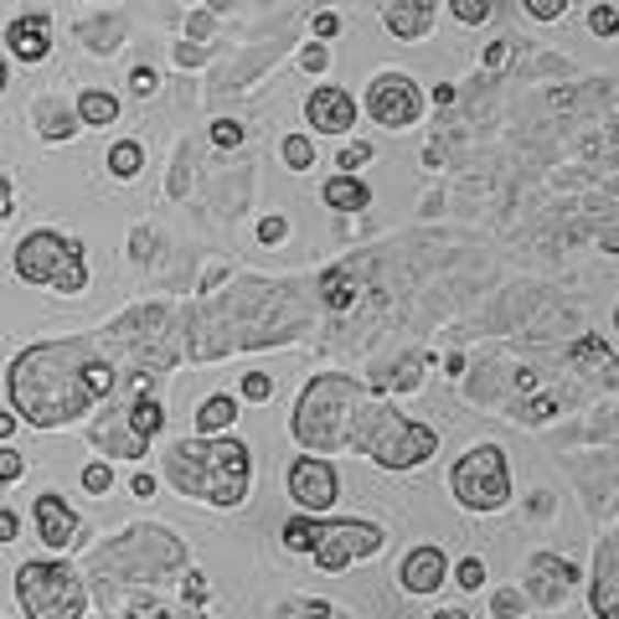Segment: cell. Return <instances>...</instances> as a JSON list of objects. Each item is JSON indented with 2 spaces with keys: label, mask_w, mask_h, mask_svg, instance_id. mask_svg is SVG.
<instances>
[{
  "label": "cell",
  "mask_w": 619,
  "mask_h": 619,
  "mask_svg": "<svg viewBox=\"0 0 619 619\" xmlns=\"http://www.w3.org/2000/svg\"><path fill=\"white\" fill-rule=\"evenodd\" d=\"M557 408V398H542V402H527V408H521V423H542L548 419V413H553Z\"/></svg>",
  "instance_id": "47"
},
{
  "label": "cell",
  "mask_w": 619,
  "mask_h": 619,
  "mask_svg": "<svg viewBox=\"0 0 619 619\" xmlns=\"http://www.w3.org/2000/svg\"><path fill=\"white\" fill-rule=\"evenodd\" d=\"M155 486H161V480H155L151 469H134V475H130V490H134V496H140V501H151V496H155Z\"/></svg>",
  "instance_id": "44"
},
{
  "label": "cell",
  "mask_w": 619,
  "mask_h": 619,
  "mask_svg": "<svg viewBox=\"0 0 619 619\" xmlns=\"http://www.w3.org/2000/svg\"><path fill=\"white\" fill-rule=\"evenodd\" d=\"M109 486H114V469L103 465V460H93V465L84 469V490H88V496H103Z\"/></svg>",
  "instance_id": "35"
},
{
  "label": "cell",
  "mask_w": 619,
  "mask_h": 619,
  "mask_svg": "<svg viewBox=\"0 0 619 619\" xmlns=\"http://www.w3.org/2000/svg\"><path fill=\"white\" fill-rule=\"evenodd\" d=\"M521 609H527V594H517V588H501V594L490 599V615L496 619H521Z\"/></svg>",
  "instance_id": "32"
},
{
  "label": "cell",
  "mask_w": 619,
  "mask_h": 619,
  "mask_svg": "<svg viewBox=\"0 0 619 619\" xmlns=\"http://www.w3.org/2000/svg\"><path fill=\"white\" fill-rule=\"evenodd\" d=\"M320 197H325V207L331 212H367V181H356V176H331V181L320 186Z\"/></svg>",
  "instance_id": "21"
},
{
  "label": "cell",
  "mask_w": 619,
  "mask_h": 619,
  "mask_svg": "<svg viewBox=\"0 0 619 619\" xmlns=\"http://www.w3.org/2000/svg\"><path fill=\"white\" fill-rule=\"evenodd\" d=\"M383 527H372V521H320V537H316V563L325 573H341L362 563V557H377L383 553Z\"/></svg>",
  "instance_id": "8"
},
{
  "label": "cell",
  "mask_w": 619,
  "mask_h": 619,
  "mask_svg": "<svg viewBox=\"0 0 619 619\" xmlns=\"http://www.w3.org/2000/svg\"><path fill=\"white\" fill-rule=\"evenodd\" d=\"M16 413H11V408H0V439H11V434H16Z\"/></svg>",
  "instance_id": "50"
},
{
  "label": "cell",
  "mask_w": 619,
  "mask_h": 619,
  "mask_svg": "<svg viewBox=\"0 0 619 619\" xmlns=\"http://www.w3.org/2000/svg\"><path fill=\"white\" fill-rule=\"evenodd\" d=\"M16 604L26 619H84L88 615V588L67 563H21L16 568Z\"/></svg>",
  "instance_id": "6"
},
{
  "label": "cell",
  "mask_w": 619,
  "mask_h": 619,
  "mask_svg": "<svg viewBox=\"0 0 619 619\" xmlns=\"http://www.w3.org/2000/svg\"><path fill=\"white\" fill-rule=\"evenodd\" d=\"M130 88L140 93V99H151L155 88H161V73H155V67H134V73H130Z\"/></svg>",
  "instance_id": "41"
},
{
  "label": "cell",
  "mask_w": 619,
  "mask_h": 619,
  "mask_svg": "<svg viewBox=\"0 0 619 619\" xmlns=\"http://www.w3.org/2000/svg\"><path fill=\"white\" fill-rule=\"evenodd\" d=\"M0 93H5V63H0Z\"/></svg>",
  "instance_id": "55"
},
{
  "label": "cell",
  "mask_w": 619,
  "mask_h": 619,
  "mask_svg": "<svg viewBox=\"0 0 619 619\" xmlns=\"http://www.w3.org/2000/svg\"><path fill=\"white\" fill-rule=\"evenodd\" d=\"M434 103H454V84H439L434 88Z\"/></svg>",
  "instance_id": "53"
},
{
  "label": "cell",
  "mask_w": 619,
  "mask_h": 619,
  "mask_svg": "<svg viewBox=\"0 0 619 619\" xmlns=\"http://www.w3.org/2000/svg\"><path fill=\"white\" fill-rule=\"evenodd\" d=\"M212 145H218V151H237V145H243V124H237V119H218V124H212Z\"/></svg>",
  "instance_id": "34"
},
{
  "label": "cell",
  "mask_w": 619,
  "mask_h": 619,
  "mask_svg": "<svg viewBox=\"0 0 619 619\" xmlns=\"http://www.w3.org/2000/svg\"><path fill=\"white\" fill-rule=\"evenodd\" d=\"M454 501L469 506V511H501L511 501V465L496 444H469L460 460H454Z\"/></svg>",
  "instance_id": "7"
},
{
  "label": "cell",
  "mask_w": 619,
  "mask_h": 619,
  "mask_svg": "<svg viewBox=\"0 0 619 619\" xmlns=\"http://www.w3.org/2000/svg\"><path fill=\"white\" fill-rule=\"evenodd\" d=\"M233 423H237V398H228V393H212L197 408V439H228Z\"/></svg>",
  "instance_id": "18"
},
{
  "label": "cell",
  "mask_w": 619,
  "mask_h": 619,
  "mask_svg": "<svg viewBox=\"0 0 619 619\" xmlns=\"http://www.w3.org/2000/svg\"><path fill=\"white\" fill-rule=\"evenodd\" d=\"M134 429V434L145 439V444H151L155 434H161V429H166V408H161V398H155V393H134V402H130V419H124Z\"/></svg>",
  "instance_id": "22"
},
{
  "label": "cell",
  "mask_w": 619,
  "mask_h": 619,
  "mask_svg": "<svg viewBox=\"0 0 619 619\" xmlns=\"http://www.w3.org/2000/svg\"><path fill=\"white\" fill-rule=\"evenodd\" d=\"M563 11H568L563 0H527V16L532 21H563Z\"/></svg>",
  "instance_id": "40"
},
{
  "label": "cell",
  "mask_w": 619,
  "mask_h": 619,
  "mask_svg": "<svg viewBox=\"0 0 619 619\" xmlns=\"http://www.w3.org/2000/svg\"><path fill=\"white\" fill-rule=\"evenodd\" d=\"M588 32H594V36H615L619 32V11H615V5H594V11H588Z\"/></svg>",
  "instance_id": "36"
},
{
  "label": "cell",
  "mask_w": 619,
  "mask_h": 619,
  "mask_svg": "<svg viewBox=\"0 0 619 619\" xmlns=\"http://www.w3.org/2000/svg\"><path fill=\"white\" fill-rule=\"evenodd\" d=\"M5 47L16 52L21 63H42L52 52V16L47 11H32V16H21L5 26Z\"/></svg>",
  "instance_id": "14"
},
{
  "label": "cell",
  "mask_w": 619,
  "mask_h": 619,
  "mask_svg": "<svg viewBox=\"0 0 619 619\" xmlns=\"http://www.w3.org/2000/svg\"><path fill=\"white\" fill-rule=\"evenodd\" d=\"M434 619H469V615H465V609H439Z\"/></svg>",
  "instance_id": "54"
},
{
  "label": "cell",
  "mask_w": 619,
  "mask_h": 619,
  "mask_svg": "<svg viewBox=\"0 0 619 619\" xmlns=\"http://www.w3.org/2000/svg\"><path fill=\"white\" fill-rule=\"evenodd\" d=\"M285 233H289L285 218H264V222H258V237H264V243H279Z\"/></svg>",
  "instance_id": "48"
},
{
  "label": "cell",
  "mask_w": 619,
  "mask_h": 619,
  "mask_svg": "<svg viewBox=\"0 0 619 619\" xmlns=\"http://www.w3.org/2000/svg\"><path fill=\"white\" fill-rule=\"evenodd\" d=\"M532 584H537V604H563V594H568V584H578V568H573L568 557H553V553H542L532 563Z\"/></svg>",
  "instance_id": "15"
},
{
  "label": "cell",
  "mask_w": 619,
  "mask_h": 619,
  "mask_svg": "<svg viewBox=\"0 0 619 619\" xmlns=\"http://www.w3.org/2000/svg\"><path fill=\"white\" fill-rule=\"evenodd\" d=\"M300 67H305V73H325V67H331V52H325V47L316 42V47H305V52H300Z\"/></svg>",
  "instance_id": "43"
},
{
  "label": "cell",
  "mask_w": 619,
  "mask_h": 619,
  "mask_svg": "<svg viewBox=\"0 0 619 619\" xmlns=\"http://www.w3.org/2000/svg\"><path fill=\"white\" fill-rule=\"evenodd\" d=\"M444 578H450V557H444L439 542L413 548V553L402 557V568H398V584L408 588V594H434V588H444Z\"/></svg>",
  "instance_id": "13"
},
{
  "label": "cell",
  "mask_w": 619,
  "mask_h": 619,
  "mask_svg": "<svg viewBox=\"0 0 619 619\" xmlns=\"http://www.w3.org/2000/svg\"><path fill=\"white\" fill-rule=\"evenodd\" d=\"M372 161V145L367 140H352V145H341V170L352 176V170H362Z\"/></svg>",
  "instance_id": "39"
},
{
  "label": "cell",
  "mask_w": 619,
  "mask_h": 619,
  "mask_svg": "<svg viewBox=\"0 0 619 619\" xmlns=\"http://www.w3.org/2000/svg\"><path fill=\"white\" fill-rule=\"evenodd\" d=\"M237 398H243V402H268V398H274V377H268V372H248V377H243V387H237Z\"/></svg>",
  "instance_id": "31"
},
{
  "label": "cell",
  "mask_w": 619,
  "mask_h": 619,
  "mask_svg": "<svg viewBox=\"0 0 619 619\" xmlns=\"http://www.w3.org/2000/svg\"><path fill=\"white\" fill-rule=\"evenodd\" d=\"M615 331H619V310H615Z\"/></svg>",
  "instance_id": "56"
},
{
  "label": "cell",
  "mask_w": 619,
  "mask_h": 619,
  "mask_svg": "<svg viewBox=\"0 0 619 619\" xmlns=\"http://www.w3.org/2000/svg\"><path fill=\"white\" fill-rule=\"evenodd\" d=\"M99 444H103V454H124V460H140L145 454V439L134 434H99Z\"/></svg>",
  "instance_id": "30"
},
{
  "label": "cell",
  "mask_w": 619,
  "mask_h": 619,
  "mask_svg": "<svg viewBox=\"0 0 619 619\" xmlns=\"http://www.w3.org/2000/svg\"><path fill=\"white\" fill-rule=\"evenodd\" d=\"M16 279L21 285H47L57 295H84L88 289L84 243L52 233V228H36V233L21 237L16 248Z\"/></svg>",
  "instance_id": "5"
},
{
  "label": "cell",
  "mask_w": 619,
  "mask_h": 619,
  "mask_svg": "<svg viewBox=\"0 0 619 619\" xmlns=\"http://www.w3.org/2000/svg\"><path fill=\"white\" fill-rule=\"evenodd\" d=\"M279 537H285V548H289V553H316V537H320V521L316 517H305V511H300V517H289L285 521V532H279Z\"/></svg>",
  "instance_id": "25"
},
{
  "label": "cell",
  "mask_w": 619,
  "mask_h": 619,
  "mask_svg": "<svg viewBox=\"0 0 619 619\" xmlns=\"http://www.w3.org/2000/svg\"><path fill=\"white\" fill-rule=\"evenodd\" d=\"M367 419V387L356 377H341V372H325V377H310L305 393L295 398V419H289V434L300 439V450L335 454L356 444V429Z\"/></svg>",
  "instance_id": "3"
},
{
  "label": "cell",
  "mask_w": 619,
  "mask_h": 619,
  "mask_svg": "<svg viewBox=\"0 0 619 619\" xmlns=\"http://www.w3.org/2000/svg\"><path fill=\"white\" fill-rule=\"evenodd\" d=\"M36 124H42V140H47V145H63V140H73V134L84 130L78 109H63L57 99H42V103H36Z\"/></svg>",
  "instance_id": "19"
},
{
  "label": "cell",
  "mask_w": 619,
  "mask_h": 619,
  "mask_svg": "<svg viewBox=\"0 0 619 619\" xmlns=\"http://www.w3.org/2000/svg\"><path fill=\"white\" fill-rule=\"evenodd\" d=\"M279 619H346V615L325 599H289V604H279Z\"/></svg>",
  "instance_id": "27"
},
{
  "label": "cell",
  "mask_w": 619,
  "mask_h": 619,
  "mask_svg": "<svg viewBox=\"0 0 619 619\" xmlns=\"http://www.w3.org/2000/svg\"><path fill=\"white\" fill-rule=\"evenodd\" d=\"M506 63H511V42H490V47H486V67H490V73H501Z\"/></svg>",
  "instance_id": "46"
},
{
  "label": "cell",
  "mask_w": 619,
  "mask_h": 619,
  "mask_svg": "<svg viewBox=\"0 0 619 619\" xmlns=\"http://www.w3.org/2000/svg\"><path fill=\"white\" fill-rule=\"evenodd\" d=\"M279 155H285V166H289V170H310V166H316V145H310L305 134H285Z\"/></svg>",
  "instance_id": "28"
},
{
  "label": "cell",
  "mask_w": 619,
  "mask_h": 619,
  "mask_svg": "<svg viewBox=\"0 0 619 619\" xmlns=\"http://www.w3.org/2000/svg\"><path fill=\"white\" fill-rule=\"evenodd\" d=\"M573 367H584L588 377H599L604 387H619V356L604 346L599 335H578V341H573Z\"/></svg>",
  "instance_id": "17"
},
{
  "label": "cell",
  "mask_w": 619,
  "mask_h": 619,
  "mask_svg": "<svg viewBox=\"0 0 619 619\" xmlns=\"http://www.w3.org/2000/svg\"><path fill=\"white\" fill-rule=\"evenodd\" d=\"M78 119H84L88 130H103V124L119 119V99L109 88H84V93H78Z\"/></svg>",
  "instance_id": "23"
},
{
  "label": "cell",
  "mask_w": 619,
  "mask_h": 619,
  "mask_svg": "<svg viewBox=\"0 0 619 619\" xmlns=\"http://www.w3.org/2000/svg\"><path fill=\"white\" fill-rule=\"evenodd\" d=\"M305 119H310V130L320 134H346L356 130V99L346 93V88H310V99H305Z\"/></svg>",
  "instance_id": "12"
},
{
  "label": "cell",
  "mask_w": 619,
  "mask_h": 619,
  "mask_svg": "<svg viewBox=\"0 0 619 619\" xmlns=\"http://www.w3.org/2000/svg\"><path fill=\"white\" fill-rule=\"evenodd\" d=\"M454 584L475 594V588L486 584V563H480V557H460V568H454Z\"/></svg>",
  "instance_id": "33"
},
{
  "label": "cell",
  "mask_w": 619,
  "mask_h": 619,
  "mask_svg": "<svg viewBox=\"0 0 619 619\" xmlns=\"http://www.w3.org/2000/svg\"><path fill=\"white\" fill-rule=\"evenodd\" d=\"M285 486H289V501L300 506L305 517H320V511H331L335 496H341V480H335V465L331 460H295L285 475Z\"/></svg>",
  "instance_id": "10"
},
{
  "label": "cell",
  "mask_w": 619,
  "mask_h": 619,
  "mask_svg": "<svg viewBox=\"0 0 619 619\" xmlns=\"http://www.w3.org/2000/svg\"><path fill=\"white\" fill-rule=\"evenodd\" d=\"M454 21L460 26H480V21H490V5L486 0H454Z\"/></svg>",
  "instance_id": "37"
},
{
  "label": "cell",
  "mask_w": 619,
  "mask_h": 619,
  "mask_svg": "<svg viewBox=\"0 0 619 619\" xmlns=\"http://www.w3.org/2000/svg\"><path fill=\"white\" fill-rule=\"evenodd\" d=\"M145 170V145L140 140H119L114 151H109V176L114 181H134Z\"/></svg>",
  "instance_id": "24"
},
{
  "label": "cell",
  "mask_w": 619,
  "mask_h": 619,
  "mask_svg": "<svg viewBox=\"0 0 619 619\" xmlns=\"http://www.w3.org/2000/svg\"><path fill=\"white\" fill-rule=\"evenodd\" d=\"M367 109L383 130H413L423 119V93L408 73H377L367 88Z\"/></svg>",
  "instance_id": "9"
},
{
  "label": "cell",
  "mask_w": 619,
  "mask_h": 619,
  "mask_svg": "<svg viewBox=\"0 0 619 619\" xmlns=\"http://www.w3.org/2000/svg\"><path fill=\"white\" fill-rule=\"evenodd\" d=\"M11 218V181H5V176H0V222Z\"/></svg>",
  "instance_id": "52"
},
{
  "label": "cell",
  "mask_w": 619,
  "mask_h": 619,
  "mask_svg": "<svg viewBox=\"0 0 619 619\" xmlns=\"http://www.w3.org/2000/svg\"><path fill=\"white\" fill-rule=\"evenodd\" d=\"M166 480L191 501L207 506H243L248 501V480H253V454L243 439H181L166 450Z\"/></svg>",
  "instance_id": "2"
},
{
  "label": "cell",
  "mask_w": 619,
  "mask_h": 619,
  "mask_svg": "<svg viewBox=\"0 0 619 619\" xmlns=\"http://www.w3.org/2000/svg\"><path fill=\"white\" fill-rule=\"evenodd\" d=\"M119 619H201L197 609H170V604H161L155 594H145V599H130L124 604V615Z\"/></svg>",
  "instance_id": "26"
},
{
  "label": "cell",
  "mask_w": 619,
  "mask_h": 619,
  "mask_svg": "<svg viewBox=\"0 0 619 619\" xmlns=\"http://www.w3.org/2000/svg\"><path fill=\"white\" fill-rule=\"evenodd\" d=\"M320 305H325V310H335V316H341V310H352L356 305V279H352V264H335V268H325V274H320Z\"/></svg>",
  "instance_id": "20"
},
{
  "label": "cell",
  "mask_w": 619,
  "mask_h": 619,
  "mask_svg": "<svg viewBox=\"0 0 619 619\" xmlns=\"http://www.w3.org/2000/svg\"><path fill=\"white\" fill-rule=\"evenodd\" d=\"M599 243H604V248H609V253H619V222H609V228H604V233H599Z\"/></svg>",
  "instance_id": "51"
},
{
  "label": "cell",
  "mask_w": 619,
  "mask_h": 619,
  "mask_svg": "<svg viewBox=\"0 0 619 619\" xmlns=\"http://www.w3.org/2000/svg\"><path fill=\"white\" fill-rule=\"evenodd\" d=\"M32 517H36V532H42V548H52V553L78 548V537H84V517H78L57 490H42V496H36Z\"/></svg>",
  "instance_id": "11"
},
{
  "label": "cell",
  "mask_w": 619,
  "mask_h": 619,
  "mask_svg": "<svg viewBox=\"0 0 619 619\" xmlns=\"http://www.w3.org/2000/svg\"><path fill=\"white\" fill-rule=\"evenodd\" d=\"M352 450H362L383 469H413V465H423V460H434L439 429L413 423L408 413H398V408H372L367 419H362V429H356Z\"/></svg>",
  "instance_id": "4"
},
{
  "label": "cell",
  "mask_w": 619,
  "mask_h": 619,
  "mask_svg": "<svg viewBox=\"0 0 619 619\" xmlns=\"http://www.w3.org/2000/svg\"><path fill=\"white\" fill-rule=\"evenodd\" d=\"M310 26H316V36H320V42H325V36H335V32H341V16H335V11H320V16L310 21Z\"/></svg>",
  "instance_id": "49"
},
{
  "label": "cell",
  "mask_w": 619,
  "mask_h": 619,
  "mask_svg": "<svg viewBox=\"0 0 619 619\" xmlns=\"http://www.w3.org/2000/svg\"><path fill=\"white\" fill-rule=\"evenodd\" d=\"M186 599H191V604H207V599H212V588H207V578H201V573L197 568H186Z\"/></svg>",
  "instance_id": "42"
},
{
  "label": "cell",
  "mask_w": 619,
  "mask_h": 619,
  "mask_svg": "<svg viewBox=\"0 0 619 619\" xmlns=\"http://www.w3.org/2000/svg\"><path fill=\"white\" fill-rule=\"evenodd\" d=\"M16 537H21V517L11 506H0V542H16Z\"/></svg>",
  "instance_id": "45"
},
{
  "label": "cell",
  "mask_w": 619,
  "mask_h": 619,
  "mask_svg": "<svg viewBox=\"0 0 619 619\" xmlns=\"http://www.w3.org/2000/svg\"><path fill=\"white\" fill-rule=\"evenodd\" d=\"M103 356V335H67V341H36L5 367L11 413L32 429H63L93 408L88 367Z\"/></svg>",
  "instance_id": "1"
},
{
  "label": "cell",
  "mask_w": 619,
  "mask_h": 619,
  "mask_svg": "<svg viewBox=\"0 0 619 619\" xmlns=\"http://www.w3.org/2000/svg\"><path fill=\"white\" fill-rule=\"evenodd\" d=\"M419 383H423V356H402L398 372H393V377H383V387H393V393H413Z\"/></svg>",
  "instance_id": "29"
},
{
  "label": "cell",
  "mask_w": 619,
  "mask_h": 619,
  "mask_svg": "<svg viewBox=\"0 0 619 619\" xmlns=\"http://www.w3.org/2000/svg\"><path fill=\"white\" fill-rule=\"evenodd\" d=\"M21 475H26V460H21L16 450H5V444H0V486H16Z\"/></svg>",
  "instance_id": "38"
},
{
  "label": "cell",
  "mask_w": 619,
  "mask_h": 619,
  "mask_svg": "<svg viewBox=\"0 0 619 619\" xmlns=\"http://www.w3.org/2000/svg\"><path fill=\"white\" fill-rule=\"evenodd\" d=\"M383 26L402 42H419L434 32V5L429 0H408V5H383Z\"/></svg>",
  "instance_id": "16"
}]
</instances>
